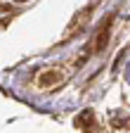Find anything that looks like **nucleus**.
<instances>
[{
    "label": "nucleus",
    "mask_w": 130,
    "mask_h": 133,
    "mask_svg": "<svg viewBox=\"0 0 130 133\" xmlns=\"http://www.w3.org/2000/svg\"><path fill=\"white\" fill-rule=\"evenodd\" d=\"M17 3H24V0H17Z\"/></svg>",
    "instance_id": "f257e3e1"
}]
</instances>
